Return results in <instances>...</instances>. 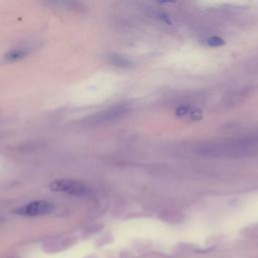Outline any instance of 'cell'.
Here are the masks:
<instances>
[{
  "label": "cell",
  "mask_w": 258,
  "mask_h": 258,
  "mask_svg": "<svg viewBox=\"0 0 258 258\" xmlns=\"http://www.w3.org/2000/svg\"><path fill=\"white\" fill-rule=\"evenodd\" d=\"M258 146V137L244 136L222 143L204 144L197 150L200 154L207 156H240L244 155Z\"/></svg>",
  "instance_id": "cell-1"
},
{
  "label": "cell",
  "mask_w": 258,
  "mask_h": 258,
  "mask_svg": "<svg viewBox=\"0 0 258 258\" xmlns=\"http://www.w3.org/2000/svg\"><path fill=\"white\" fill-rule=\"evenodd\" d=\"M128 111H129L128 105H125V104L115 105L86 117L84 119V122L90 125L105 124V123L112 122L124 117L128 113Z\"/></svg>",
  "instance_id": "cell-2"
},
{
  "label": "cell",
  "mask_w": 258,
  "mask_h": 258,
  "mask_svg": "<svg viewBox=\"0 0 258 258\" xmlns=\"http://www.w3.org/2000/svg\"><path fill=\"white\" fill-rule=\"evenodd\" d=\"M52 191L62 192L75 197H84L89 194V187L82 181L70 178H60L53 180L49 184Z\"/></svg>",
  "instance_id": "cell-3"
},
{
  "label": "cell",
  "mask_w": 258,
  "mask_h": 258,
  "mask_svg": "<svg viewBox=\"0 0 258 258\" xmlns=\"http://www.w3.org/2000/svg\"><path fill=\"white\" fill-rule=\"evenodd\" d=\"M52 209H53V206L51 203L44 200H38V201L29 202L17 208L14 211V213L24 217H36V216L46 215L50 213Z\"/></svg>",
  "instance_id": "cell-4"
},
{
  "label": "cell",
  "mask_w": 258,
  "mask_h": 258,
  "mask_svg": "<svg viewBox=\"0 0 258 258\" xmlns=\"http://www.w3.org/2000/svg\"><path fill=\"white\" fill-rule=\"evenodd\" d=\"M29 52H30V47L27 45L16 46L14 48H11L4 54V59L5 61H8V62L18 61L26 57L29 54Z\"/></svg>",
  "instance_id": "cell-5"
},
{
  "label": "cell",
  "mask_w": 258,
  "mask_h": 258,
  "mask_svg": "<svg viewBox=\"0 0 258 258\" xmlns=\"http://www.w3.org/2000/svg\"><path fill=\"white\" fill-rule=\"evenodd\" d=\"M110 58V61L116 66V67H119V68H124V69H127V68H131L132 67V62L125 58L124 56L122 55H119V54H112L109 56Z\"/></svg>",
  "instance_id": "cell-6"
},
{
  "label": "cell",
  "mask_w": 258,
  "mask_h": 258,
  "mask_svg": "<svg viewBox=\"0 0 258 258\" xmlns=\"http://www.w3.org/2000/svg\"><path fill=\"white\" fill-rule=\"evenodd\" d=\"M208 43L211 46H220V45L224 44V40L219 36H212L208 39Z\"/></svg>",
  "instance_id": "cell-7"
},
{
  "label": "cell",
  "mask_w": 258,
  "mask_h": 258,
  "mask_svg": "<svg viewBox=\"0 0 258 258\" xmlns=\"http://www.w3.org/2000/svg\"><path fill=\"white\" fill-rule=\"evenodd\" d=\"M0 221H1V218H0Z\"/></svg>",
  "instance_id": "cell-8"
}]
</instances>
